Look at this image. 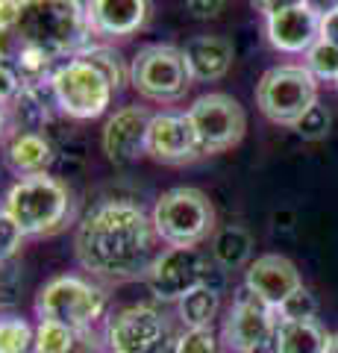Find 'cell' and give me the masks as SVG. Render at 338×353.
<instances>
[{
    "label": "cell",
    "mask_w": 338,
    "mask_h": 353,
    "mask_svg": "<svg viewBox=\"0 0 338 353\" xmlns=\"http://www.w3.org/2000/svg\"><path fill=\"white\" fill-rule=\"evenodd\" d=\"M68 353H106V339L97 333L94 327L77 330V336H74V345L68 347Z\"/></svg>",
    "instance_id": "cell-31"
},
{
    "label": "cell",
    "mask_w": 338,
    "mask_h": 353,
    "mask_svg": "<svg viewBox=\"0 0 338 353\" xmlns=\"http://www.w3.org/2000/svg\"><path fill=\"white\" fill-rule=\"evenodd\" d=\"M321 39H324V41H330V44H335V48H338V12L321 18Z\"/></svg>",
    "instance_id": "cell-37"
},
{
    "label": "cell",
    "mask_w": 338,
    "mask_h": 353,
    "mask_svg": "<svg viewBox=\"0 0 338 353\" xmlns=\"http://www.w3.org/2000/svg\"><path fill=\"white\" fill-rule=\"evenodd\" d=\"M21 88H24V83H21L18 71L12 68V65H3L0 62V106H9L15 101V97L21 94Z\"/></svg>",
    "instance_id": "cell-32"
},
{
    "label": "cell",
    "mask_w": 338,
    "mask_h": 353,
    "mask_svg": "<svg viewBox=\"0 0 338 353\" xmlns=\"http://www.w3.org/2000/svg\"><path fill=\"white\" fill-rule=\"evenodd\" d=\"M21 15V0H0V32L15 30Z\"/></svg>",
    "instance_id": "cell-35"
},
{
    "label": "cell",
    "mask_w": 338,
    "mask_h": 353,
    "mask_svg": "<svg viewBox=\"0 0 338 353\" xmlns=\"http://www.w3.org/2000/svg\"><path fill=\"white\" fill-rule=\"evenodd\" d=\"M154 112L147 106L129 103L106 121L103 127V153L115 165H133L138 157H147V132Z\"/></svg>",
    "instance_id": "cell-13"
},
{
    "label": "cell",
    "mask_w": 338,
    "mask_h": 353,
    "mask_svg": "<svg viewBox=\"0 0 338 353\" xmlns=\"http://www.w3.org/2000/svg\"><path fill=\"white\" fill-rule=\"evenodd\" d=\"M21 48L41 50L53 62L77 53L92 41L89 18L83 0H21L15 24Z\"/></svg>",
    "instance_id": "cell-2"
},
{
    "label": "cell",
    "mask_w": 338,
    "mask_h": 353,
    "mask_svg": "<svg viewBox=\"0 0 338 353\" xmlns=\"http://www.w3.org/2000/svg\"><path fill=\"white\" fill-rule=\"evenodd\" d=\"M318 103V80L306 65H277L256 83V106L274 124L294 127Z\"/></svg>",
    "instance_id": "cell-7"
},
{
    "label": "cell",
    "mask_w": 338,
    "mask_h": 353,
    "mask_svg": "<svg viewBox=\"0 0 338 353\" xmlns=\"http://www.w3.org/2000/svg\"><path fill=\"white\" fill-rule=\"evenodd\" d=\"M182 57L194 83H215L230 71L235 48L226 36H194L185 41Z\"/></svg>",
    "instance_id": "cell-19"
},
{
    "label": "cell",
    "mask_w": 338,
    "mask_h": 353,
    "mask_svg": "<svg viewBox=\"0 0 338 353\" xmlns=\"http://www.w3.org/2000/svg\"><path fill=\"white\" fill-rule=\"evenodd\" d=\"M36 330L21 315H0V353H30Z\"/></svg>",
    "instance_id": "cell-24"
},
{
    "label": "cell",
    "mask_w": 338,
    "mask_h": 353,
    "mask_svg": "<svg viewBox=\"0 0 338 353\" xmlns=\"http://www.w3.org/2000/svg\"><path fill=\"white\" fill-rule=\"evenodd\" d=\"M15 57H18L15 30H3V32H0V62L9 65V62H15Z\"/></svg>",
    "instance_id": "cell-36"
},
{
    "label": "cell",
    "mask_w": 338,
    "mask_h": 353,
    "mask_svg": "<svg viewBox=\"0 0 338 353\" xmlns=\"http://www.w3.org/2000/svg\"><path fill=\"white\" fill-rule=\"evenodd\" d=\"M185 115H189L194 132H198L203 157L224 153L244 139L247 115H244V106L233 94H224V92L200 94L185 109Z\"/></svg>",
    "instance_id": "cell-11"
},
{
    "label": "cell",
    "mask_w": 338,
    "mask_h": 353,
    "mask_svg": "<svg viewBox=\"0 0 338 353\" xmlns=\"http://www.w3.org/2000/svg\"><path fill=\"white\" fill-rule=\"evenodd\" d=\"M268 41L282 53H306L321 39V18L306 6H294L265 21Z\"/></svg>",
    "instance_id": "cell-17"
},
{
    "label": "cell",
    "mask_w": 338,
    "mask_h": 353,
    "mask_svg": "<svg viewBox=\"0 0 338 353\" xmlns=\"http://www.w3.org/2000/svg\"><path fill=\"white\" fill-rule=\"evenodd\" d=\"M177 353H224V339L212 327L185 330V333H180Z\"/></svg>",
    "instance_id": "cell-27"
},
{
    "label": "cell",
    "mask_w": 338,
    "mask_h": 353,
    "mask_svg": "<svg viewBox=\"0 0 338 353\" xmlns=\"http://www.w3.org/2000/svg\"><path fill=\"white\" fill-rule=\"evenodd\" d=\"M209 253L224 271L244 268L250 262V256H253V233L242 224H226L212 236Z\"/></svg>",
    "instance_id": "cell-20"
},
{
    "label": "cell",
    "mask_w": 338,
    "mask_h": 353,
    "mask_svg": "<svg viewBox=\"0 0 338 353\" xmlns=\"http://www.w3.org/2000/svg\"><path fill=\"white\" fill-rule=\"evenodd\" d=\"M109 353H177L180 336L156 306L133 303L112 312L103 330Z\"/></svg>",
    "instance_id": "cell-8"
},
{
    "label": "cell",
    "mask_w": 338,
    "mask_h": 353,
    "mask_svg": "<svg viewBox=\"0 0 338 353\" xmlns=\"http://www.w3.org/2000/svg\"><path fill=\"white\" fill-rule=\"evenodd\" d=\"M326 353H338V333L330 336V345H326Z\"/></svg>",
    "instance_id": "cell-40"
},
{
    "label": "cell",
    "mask_w": 338,
    "mask_h": 353,
    "mask_svg": "<svg viewBox=\"0 0 338 353\" xmlns=\"http://www.w3.org/2000/svg\"><path fill=\"white\" fill-rule=\"evenodd\" d=\"M6 165L9 171L24 176H36V174H47V168L56 162V148L47 132H36V130H9L6 136Z\"/></svg>",
    "instance_id": "cell-18"
},
{
    "label": "cell",
    "mask_w": 338,
    "mask_h": 353,
    "mask_svg": "<svg viewBox=\"0 0 338 353\" xmlns=\"http://www.w3.org/2000/svg\"><path fill=\"white\" fill-rule=\"evenodd\" d=\"M256 12H262L265 18L277 15V12H286V9H294V6H303V0H250Z\"/></svg>",
    "instance_id": "cell-34"
},
{
    "label": "cell",
    "mask_w": 338,
    "mask_h": 353,
    "mask_svg": "<svg viewBox=\"0 0 338 353\" xmlns=\"http://www.w3.org/2000/svg\"><path fill=\"white\" fill-rule=\"evenodd\" d=\"M150 0H89L85 18H89L92 36L127 39L147 24Z\"/></svg>",
    "instance_id": "cell-15"
},
{
    "label": "cell",
    "mask_w": 338,
    "mask_h": 353,
    "mask_svg": "<svg viewBox=\"0 0 338 353\" xmlns=\"http://www.w3.org/2000/svg\"><path fill=\"white\" fill-rule=\"evenodd\" d=\"M306 68L315 74V80H335L338 83V48L318 39L306 50Z\"/></svg>",
    "instance_id": "cell-25"
},
{
    "label": "cell",
    "mask_w": 338,
    "mask_h": 353,
    "mask_svg": "<svg viewBox=\"0 0 338 353\" xmlns=\"http://www.w3.org/2000/svg\"><path fill=\"white\" fill-rule=\"evenodd\" d=\"M6 136H9V112H6V106H0V141Z\"/></svg>",
    "instance_id": "cell-39"
},
{
    "label": "cell",
    "mask_w": 338,
    "mask_h": 353,
    "mask_svg": "<svg viewBox=\"0 0 338 353\" xmlns=\"http://www.w3.org/2000/svg\"><path fill=\"white\" fill-rule=\"evenodd\" d=\"M224 3H226V0H185L189 12H191L194 18H200V21L218 18V15H221V9H224Z\"/></svg>",
    "instance_id": "cell-33"
},
{
    "label": "cell",
    "mask_w": 338,
    "mask_h": 353,
    "mask_svg": "<svg viewBox=\"0 0 338 353\" xmlns=\"http://www.w3.org/2000/svg\"><path fill=\"white\" fill-rule=\"evenodd\" d=\"M330 333L309 318V321H279L277 347L279 353H326Z\"/></svg>",
    "instance_id": "cell-21"
},
{
    "label": "cell",
    "mask_w": 338,
    "mask_h": 353,
    "mask_svg": "<svg viewBox=\"0 0 338 353\" xmlns=\"http://www.w3.org/2000/svg\"><path fill=\"white\" fill-rule=\"evenodd\" d=\"M303 6L312 9L318 18H326V15L338 12V0H303Z\"/></svg>",
    "instance_id": "cell-38"
},
{
    "label": "cell",
    "mask_w": 338,
    "mask_h": 353,
    "mask_svg": "<svg viewBox=\"0 0 338 353\" xmlns=\"http://www.w3.org/2000/svg\"><path fill=\"white\" fill-rule=\"evenodd\" d=\"M154 227L168 248H198L215 233V206L209 194L194 185H177L156 197Z\"/></svg>",
    "instance_id": "cell-4"
},
{
    "label": "cell",
    "mask_w": 338,
    "mask_h": 353,
    "mask_svg": "<svg viewBox=\"0 0 338 353\" xmlns=\"http://www.w3.org/2000/svg\"><path fill=\"white\" fill-rule=\"evenodd\" d=\"M77 59H85L89 65H94L97 71H101L109 83H112V88L118 92V88H124V83L129 80V68L124 65V57L118 53L115 48H109V44H94L89 41L85 48L77 53Z\"/></svg>",
    "instance_id": "cell-23"
},
{
    "label": "cell",
    "mask_w": 338,
    "mask_h": 353,
    "mask_svg": "<svg viewBox=\"0 0 338 353\" xmlns=\"http://www.w3.org/2000/svg\"><path fill=\"white\" fill-rule=\"evenodd\" d=\"M145 280L156 301L168 303H180L185 294L200 289V285H209L218 292L226 289V271L198 248L162 250Z\"/></svg>",
    "instance_id": "cell-5"
},
{
    "label": "cell",
    "mask_w": 338,
    "mask_h": 353,
    "mask_svg": "<svg viewBox=\"0 0 338 353\" xmlns=\"http://www.w3.org/2000/svg\"><path fill=\"white\" fill-rule=\"evenodd\" d=\"M147 157L165 165H182L203 157L198 132L185 112H156L147 132Z\"/></svg>",
    "instance_id": "cell-14"
},
{
    "label": "cell",
    "mask_w": 338,
    "mask_h": 353,
    "mask_svg": "<svg viewBox=\"0 0 338 353\" xmlns=\"http://www.w3.org/2000/svg\"><path fill=\"white\" fill-rule=\"evenodd\" d=\"M106 292L80 274H59V277L47 280L36 294L39 321H59L74 330L94 327L106 315Z\"/></svg>",
    "instance_id": "cell-6"
},
{
    "label": "cell",
    "mask_w": 338,
    "mask_h": 353,
    "mask_svg": "<svg viewBox=\"0 0 338 353\" xmlns=\"http://www.w3.org/2000/svg\"><path fill=\"white\" fill-rule=\"evenodd\" d=\"M156 227L138 203L103 201L80 221L74 256L80 268L106 283L147 277L156 262Z\"/></svg>",
    "instance_id": "cell-1"
},
{
    "label": "cell",
    "mask_w": 338,
    "mask_h": 353,
    "mask_svg": "<svg viewBox=\"0 0 338 353\" xmlns=\"http://www.w3.org/2000/svg\"><path fill=\"white\" fill-rule=\"evenodd\" d=\"M277 315H279V321H309V318L318 315V297H315L306 285H300L297 292L282 301Z\"/></svg>",
    "instance_id": "cell-26"
},
{
    "label": "cell",
    "mask_w": 338,
    "mask_h": 353,
    "mask_svg": "<svg viewBox=\"0 0 338 353\" xmlns=\"http://www.w3.org/2000/svg\"><path fill=\"white\" fill-rule=\"evenodd\" d=\"M50 83H53L59 112L74 121L101 118L115 94L112 83H109L94 65H89L85 59H77V57L68 62H59L50 77Z\"/></svg>",
    "instance_id": "cell-10"
},
{
    "label": "cell",
    "mask_w": 338,
    "mask_h": 353,
    "mask_svg": "<svg viewBox=\"0 0 338 353\" xmlns=\"http://www.w3.org/2000/svg\"><path fill=\"white\" fill-rule=\"evenodd\" d=\"M21 241H24V230L15 224V218L0 209V262L15 259V253L21 250Z\"/></svg>",
    "instance_id": "cell-30"
},
{
    "label": "cell",
    "mask_w": 338,
    "mask_h": 353,
    "mask_svg": "<svg viewBox=\"0 0 338 353\" xmlns=\"http://www.w3.org/2000/svg\"><path fill=\"white\" fill-rule=\"evenodd\" d=\"M3 209L15 218L24 236H53L71 218V189L53 174H36L18 180L6 192Z\"/></svg>",
    "instance_id": "cell-3"
},
{
    "label": "cell",
    "mask_w": 338,
    "mask_h": 353,
    "mask_svg": "<svg viewBox=\"0 0 338 353\" xmlns=\"http://www.w3.org/2000/svg\"><path fill=\"white\" fill-rule=\"evenodd\" d=\"M129 83L133 88L154 103H173L185 97L191 80V71L185 65L182 48L173 44H145L133 62H129Z\"/></svg>",
    "instance_id": "cell-9"
},
{
    "label": "cell",
    "mask_w": 338,
    "mask_h": 353,
    "mask_svg": "<svg viewBox=\"0 0 338 353\" xmlns=\"http://www.w3.org/2000/svg\"><path fill=\"white\" fill-rule=\"evenodd\" d=\"M279 315L277 309L265 303L256 292H250L247 285L235 292L233 306L224 318L221 339L224 347H230L235 353H256L268 339L277 336Z\"/></svg>",
    "instance_id": "cell-12"
},
{
    "label": "cell",
    "mask_w": 338,
    "mask_h": 353,
    "mask_svg": "<svg viewBox=\"0 0 338 353\" xmlns=\"http://www.w3.org/2000/svg\"><path fill=\"white\" fill-rule=\"evenodd\" d=\"M21 285H24V277H21V265L15 259L0 262V309L18 303Z\"/></svg>",
    "instance_id": "cell-29"
},
{
    "label": "cell",
    "mask_w": 338,
    "mask_h": 353,
    "mask_svg": "<svg viewBox=\"0 0 338 353\" xmlns=\"http://www.w3.org/2000/svg\"><path fill=\"white\" fill-rule=\"evenodd\" d=\"M221 294L218 289H209V285H200L182 297L177 303V312H180V321L185 324V330H203V327H212V321L221 312Z\"/></svg>",
    "instance_id": "cell-22"
},
{
    "label": "cell",
    "mask_w": 338,
    "mask_h": 353,
    "mask_svg": "<svg viewBox=\"0 0 338 353\" xmlns=\"http://www.w3.org/2000/svg\"><path fill=\"white\" fill-rule=\"evenodd\" d=\"M330 124H332L330 109H326L324 103H315L309 112L294 124V132H297L300 139H306V141H321V139L330 136Z\"/></svg>",
    "instance_id": "cell-28"
},
{
    "label": "cell",
    "mask_w": 338,
    "mask_h": 353,
    "mask_svg": "<svg viewBox=\"0 0 338 353\" xmlns=\"http://www.w3.org/2000/svg\"><path fill=\"white\" fill-rule=\"evenodd\" d=\"M244 285L250 292H256L265 303L279 309L288 294H294L300 289L303 280H300L297 265L291 259L279 256V253H265V256H259L256 262H250Z\"/></svg>",
    "instance_id": "cell-16"
}]
</instances>
